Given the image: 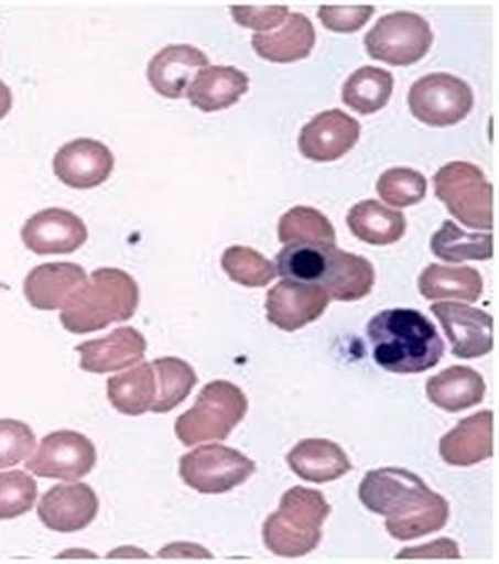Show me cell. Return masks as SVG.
<instances>
[{
	"label": "cell",
	"mask_w": 499,
	"mask_h": 564,
	"mask_svg": "<svg viewBox=\"0 0 499 564\" xmlns=\"http://www.w3.org/2000/svg\"><path fill=\"white\" fill-rule=\"evenodd\" d=\"M359 499L372 513L386 517V528L398 541H413L445 528L449 505L414 473L401 468L369 471L359 486Z\"/></svg>",
	"instance_id": "obj_1"
},
{
	"label": "cell",
	"mask_w": 499,
	"mask_h": 564,
	"mask_svg": "<svg viewBox=\"0 0 499 564\" xmlns=\"http://www.w3.org/2000/svg\"><path fill=\"white\" fill-rule=\"evenodd\" d=\"M368 337L376 364L397 375L435 368L445 354L437 327L417 310L380 312L369 322Z\"/></svg>",
	"instance_id": "obj_2"
},
{
	"label": "cell",
	"mask_w": 499,
	"mask_h": 564,
	"mask_svg": "<svg viewBox=\"0 0 499 564\" xmlns=\"http://www.w3.org/2000/svg\"><path fill=\"white\" fill-rule=\"evenodd\" d=\"M139 299L134 278L117 268H99L62 310V326L73 334H87L128 322L138 310Z\"/></svg>",
	"instance_id": "obj_3"
},
{
	"label": "cell",
	"mask_w": 499,
	"mask_h": 564,
	"mask_svg": "<svg viewBox=\"0 0 499 564\" xmlns=\"http://www.w3.org/2000/svg\"><path fill=\"white\" fill-rule=\"evenodd\" d=\"M330 510L319 490L292 487L282 497L279 510L264 522V545L274 555L285 558L313 552L323 539L321 528Z\"/></svg>",
	"instance_id": "obj_4"
},
{
	"label": "cell",
	"mask_w": 499,
	"mask_h": 564,
	"mask_svg": "<svg viewBox=\"0 0 499 564\" xmlns=\"http://www.w3.org/2000/svg\"><path fill=\"white\" fill-rule=\"evenodd\" d=\"M246 393L228 381H213L198 393L197 402L176 420L177 438L187 447L208 441H225L246 417Z\"/></svg>",
	"instance_id": "obj_5"
},
{
	"label": "cell",
	"mask_w": 499,
	"mask_h": 564,
	"mask_svg": "<svg viewBox=\"0 0 499 564\" xmlns=\"http://www.w3.org/2000/svg\"><path fill=\"white\" fill-rule=\"evenodd\" d=\"M435 196L449 214L473 229L493 228V187L479 166L452 162L434 176Z\"/></svg>",
	"instance_id": "obj_6"
},
{
	"label": "cell",
	"mask_w": 499,
	"mask_h": 564,
	"mask_svg": "<svg viewBox=\"0 0 499 564\" xmlns=\"http://www.w3.org/2000/svg\"><path fill=\"white\" fill-rule=\"evenodd\" d=\"M434 33L427 20L417 13L395 12L382 17L366 34L369 57L393 66H410L427 55Z\"/></svg>",
	"instance_id": "obj_7"
},
{
	"label": "cell",
	"mask_w": 499,
	"mask_h": 564,
	"mask_svg": "<svg viewBox=\"0 0 499 564\" xmlns=\"http://www.w3.org/2000/svg\"><path fill=\"white\" fill-rule=\"evenodd\" d=\"M411 113L422 123L446 128L459 123L474 107V93L466 82L448 73H431L417 79L408 94Z\"/></svg>",
	"instance_id": "obj_8"
},
{
	"label": "cell",
	"mask_w": 499,
	"mask_h": 564,
	"mask_svg": "<svg viewBox=\"0 0 499 564\" xmlns=\"http://www.w3.org/2000/svg\"><path fill=\"white\" fill-rule=\"evenodd\" d=\"M257 465L225 445H205L184 455L180 475L184 482L200 494H225L249 480Z\"/></svg>",
	"instance_id": "obj_9"
},
{
	"label": "cell",
	"mask_w": 499,
	"mask_h": 564,
	"mask_svg": "<svg viewBox=\"0 0 499 564\" xmlns=\"http://www.w3.org/2000/svg\"><path fill=\"white\" fill-rule=\"evenodd\" d=\"M96 463V447L86 435L57 431L42 438L36 454L24 465L40 478L73 482L89 475Z\"/></svg>",
	"instance_id": "obj_10"
},
{
	"label": "cell",
	"mask_w": 499,
	"mask_h": 564,
	"mask_svg": "<svg viewBox=\"0 0 499 564\" xmlns=\"http://www.w3.org/2000/svg\"><path fill=\"white\" fill-rule=\"evenodd\" d=\"M431 312L442 323L455 357L473 360L493 350V318L484 310L438 302L431 306Z\"/></svg>",
	"instance_id": "obj_11"
},
{
	"label": "cell",
	"mask_w": 499,
	"mask_h": 564,
	"mask_svg": "<svg viewBox=\"0 0 499 564\" xmlns=\"http://www.w3.org/2000/svg\"><path fill=\"white\" fill-rule=\"evenodd\" d=\"M89 238L78 215L63 208H45L24 223L21 239L37 256H63L82 249Z\"/></svg>",
	"instance_id": "obj_12"
},
{
	"label": "cell",
	"mask_w": 499,
	"mask_h": 564,
	"mask_svg": "<svg viewBox=\"0 0 499 564\" xmlns=\"http://www.w3.org/2000/svg\"><path fill=\"white\" fill-rule=\"evenodd\" d=\"M330 297L323 288L282 280L268 292L267 318L279 329H302L324 315Z\"/></svg>",
	"instance_id": "obj_13"
},
{
	"label": "cell",
	"mask_w": 499,
	"mask_h": 564,
	"mask_svg": "<svg viewBox=\"0 0 499 564\" xmlns=\"http://www.w3.org/2000/svg\"><path fill=\"white\" fill-rule=\"evenodd\" d=\"M115 156L102 142L75 139L55 153L54 173L73 189H93L110 177Z\"/></svg>",
	"instance_id": "obj_14"
},
{
	"label": "cell",
	"mask_w": 499,
	"mask_h": 564,
	"mask_svg": "<svg viewBox=\"0 0 499 564\" xmlns=\"http://www.w3.org/2000/svg\"><path fill=\"white\" fill-rule=\"evenodd\" d=\"M361 128L345 111L335 109L316 115L300 132V152L314 162H334L351 151Z\"/></svg>",
	"instance_id": "obj_15"
},
{
	"label": "cell",
	"mask_w": 499,
	"mask_h": 564,
	"mask_svg": "<svg viewBox=\"0 0 499 564\" xmlns=\"http://www.w3.org/2000/svg\"><path fill=\"white\" fill-rule=\"evenodd\" d=\"M99 513V499L83 482L58 484L40 501L37 517L45 528L57 532H76L87 528Z\"/></svg>",
	"instance_id": "obj_16"
},
{
	"label": "cell",
	"mask_w": 499,
	"mask_h": 564,
	"mask_svg": "<svg viewBox=\"0 0 499 564\" xmlns=\"http://www.w3.org/2000/svg\"><path fill=\"white\" fill-rule=\"evenodd\" d=\"M376 273L371 261L356 253L327 246L317 285L329 294L330 301L355 302L371 294Z\"/></svg>",
	"instance_id": "obj_17"
},
{
	"label": "cell",
	"mask_w": 499,
	"mask_h": 564,
	"mask_svg": "<svg viewBox=\"0 0 499 564\" xmlns=\"http://www.w3.org/2000/svg\"><path fill=\"white\" fill-rule=\"evenodd\" d=\"M82 355V369L94 375L121 371L144 358L145 337L134 327H118L100 339L87 340L75 348Z\"/></svg>",
	"instance_id": "obj_18"
},
{
	"label": "cell",
	"mask_w": 499,
	"mask_h": 564,
	"mask_svg": "<svg viewBox=\"0 0 499 564\" xmlns=\"http://www.w3.org/2000/svg\"><path fill=\"white\" fill-rule=\"evenodd\" d=\"M86 280L87 273L79 264L45 263L28 274L23 292L34 308L63 310Z\"/></svg>",
	"instance_id": "obj_19"
},
{
	"label": "cell",
	"mask_w": 499,
	"mask_h": 564,
	"mask_svg": "<svg viewBox=\"0 0 499 564\" xmlns=\"http://www.w3.org/2000/svg\"><path fill=\"white\" fill-rule=\"evenodd\" d=\"M209 61L200 48L188 44L166 45L150 61L147 68L150 86L167 99H181L195 69L205 68Z\"/></svg>",
	"instance_id": "obj_20"
},
{
	"label": "cell",
	"mask_w": 499,
	"mask_h": 564,
	"mask_svg": "<svg viewBox=\"0 0 499 564\" xmlns=\"http://www.w3.org/2000/svg\"><path fill=\"white\" fill-rule=\"evenodd\" d=\"M440 455L452 466H474L493 456V413L464 417L455 430L443 435Z\"/></svg>",
	"instance_id": "obj_21"
},
{
	"label": "cell",
	"mask_w": 499,
	"mask_h": 564,
	"mask_svg": "<svg viewBox=\"0 0 499 564\" xmlns=\"http://www.w3.org/2000/svg\"><path fill=\"white\" fill-rule=\"evenodd\" d=\"M249 76L234 66H205L187 87L192 106L205 113L229 109L249 90Z\"/></svg>",
	"instance_id": "obj_22"
},
{
	"label": "cell",
	"mask_w": 499,
	"mask_h": 564,
	"mask_svg": "<svg viewBox=\"0 0 499 564\" xmlns=\"http://www.w3.org/2000/svg\"><path fill=\"white\" fill-rule=\"evenodd\" d=\"M288 463L299 478L324 484L351 471L350 458L340 445L327 438H306L292 448Z\"/></svg>",
	"instance_id": "obj_23"
},
{
	"label": "cell",
	"mask_w": 499,
	"mask_h": 564,
	"mask_svg": "<svg viewBox=\"0 0 499 564\" xmlns=\"http://www.w3.org/2000/svg\"><path fill=\"white\" fill-rule=\"evenodd\" d=\"M316 43L313 23L303 13H292L281 30L271 34H254V52L272 64H292L312 54Z\"/></svg>",
	"instance_id": "obj_24"
},
{
	"label": "cell",
	"mask_w": 499,
	"mask_h": 564,
	"mask_svg": "<svg viewBox=\"0 0 499 564\" xmlns=\"http://www.w3.org/2000/svg\"><path fill=\"white\" fill-rule=\"evenodd\" d=\"M484 378L476 369L452 367L432 376L427 381L429 400L449 413L463 412L479 405L485 397Z\"/></svg>",
	"instance_id": "obj_25"
},
{
	"label": "cell",
	"mask_w": 499,
	"mask_h": 564,
	"mask_svg": "<svg viewBox=\"0 0 499 564\" xmlns=\"http://www.w3.org/2000/svg\"><path fill=\"white\" fill-rule=\"evenodd\" d=\"M351 232L371 246H390L406 232V218L377 200H365L351 208L347 218Z\"/></svg>",
	"instance_id": "obj_26"
},
{
	"label": "cell",
	"mask_w": 499,
	"mask_h": 564,
	"mask_svg": "<svg viewBox=\"0 0 499 564\" xmlns=\"http://www.w3.org/2000/svg\"><path fill=\"white\" fill-rule=\"evenodd\" d=\"M107 395L111 405L129 416H139L152 410L156 399V375L152 364L111 376L107 382Z\"/></svg>",
	"instance_id": "obj_27"
},
{
	"label": "cell",
	"mask_w": 499,
	"mask_h": 564,
	"mask_svg": "<svg viewBox=\"0 0 499 564\" xmlns=\"http://www.w3.org/2000/svg\"><path fill=\"white\" fill-rule=\"evenodd\" d=\"M419 291L429 301L440 299H459L464 302H477L484 291L480 273L470 267H443L432 263L419 276Z\"/></svg>",
	"instance_id": "obj_28"
},
{
	"label": "cell",
	"mask_w": 499,
	"mask_h": 564,
	"mask_svg": "<svg viewBox=\"0 0 499 564\" xmlns=\"http://www.w3.org/2000/svg\"><path fill=\"white\" fill-rule=\"evenodd\" d=\"M393 75L376 66H362L356 69L341 89L345 106L361 115H371L382 110L389 104L393 93Z\"/></svg>",
	"instance_id": "obj_29"
},
{
	"label": "cell",
	"mask_w": 499,
	"mask_h": 564,
	"mask_svg": "<svg viewBox=\"0 0 499 564\" xmlns=\"http://www.w3.org/2000/svg\"><path fill=\"white\" fill-rule=\"evenodd\" d=\"M431 249L435 257L448 263L466 260H490L493 257V238L488 232H464L452 219L432 236Z\"/></svg>",
	"instance_id": "obj_30"
},
{
	"label": "cell",
	"mask_w": 499,
	"mask_h": 564,
	"mask_svg": "<svg viewBox=\"0 0 499 564\" xmlns=\"http://www.w3.org/2000/svg\"><path fill=\"white\" fill-rule=\"evenodd\" d=\"M156 375V399L153 413H167L187 399L188 393L197 384L198 378L194 368L176 357L159 358L153 361Z\"/></svg>",
	"instance_id": "obj_31"
},
{
	"label": "cell",
	"mask_w": 499,
	"mask_h": 564,
	"mask_svg": "<svg viewBox=\"0 0 499 564\" xmlns=\"http://www.w3.org/2000/svg\"><path fill=\"white\" fill-rule=\"evenodd\" d=\"M279 240L312 246H335V229L326 215L310 207H295L279 221Z\"/></svg>",
	"instance_id": "obj_32"
},
{
	"label": "cell",
	"mask_w": 499,
	"mask_h": 564,
	"mask_svg": "<svg viewBox=\"0 0 499 564\" xmlns=\"http://www.w3.org/2000/svg\"><path fill=\"white\" fill-rule=\"evenodd\" d=\"M221 264L230 280L246 288H267L278 276L274 263L250 247H229Z\"/></svg>",
	"instance_id": "obj_33"
},
{
	"label": "cell",
	"mask_w": 499,
	"mask_h": 564,
	"mask_svg": "<svg viewBox=\"0 0 499 564\" xmlns=\"http://www.w3.org/2000/svg\"><path fill=\"white\" fill-rule=\"evenodd\" d=\"M377 193L387 204L406 208L419 204L425 197L427 181L416 170H387L377 181Z\"/></svg>",
	"instance_id": "obj_34"
},
{
	"label": "cell",
	"mask_w": 499,
	"mask_h": 564,
	"mask_svg": "<svg viewBox=\"0 0 499 564\" xmlns=\"http://www.w3.org/2000/svg\"><path fill=\"white\" fill-rule=\"evenodd\" d=\"M36 499V480L26 473H0V520H13L28 513Z\"/></svg>",
	"instance_id": "obj_35"
},
{
	"label": "cell",
	"mask_w": 499,
	"mask_h": 564,
	"mask_svg": "<svg viewBox=\"0 0 499 564\" xmlns=\"http://www.w3.org/2000/svg\"><path fill=\"white\" fill-rule=\"evenodd\" d=\"M36 448V435L28 424L0 420V469L24 462Z\"/></svg>",
	"instance_id": "obj_36"
},
{
	"label": "cell",
	"mask_w": 499,
	"mask_h": 564,
	"mask_svg": "<svg viewBox=\"0 0 499 564\" xmlns=\"http://www.w3.org/2000/svg\"><path fill=\"white\" fill-rule=\"evenodd\" d=\"M375 15V7L371 6H323L317 12L321 22L327 30L335 33H356Z\"/></svg>",
	"instance_id": "obj_37"
},
{
	"label": "cell",
	"mask_w": 499,
	"mask_h": 564,
	"mask_svg": "<svg viewBox=\"0 0 499 564\" xmlns=\"http://www.w3.org/2000/svg\"><path fill=\"white\" fill-rule=\"evenodd\" d=\"M234 20L243 28L254 31H268L281 26L289 17V7L284 6H234L230 9Z\"/></svg>",
	"instance_id": "obj_38"
},
{
	"label": "cell",
	"mask_w": 499,
	"mask_h": 564,
	"mask_svg": "<svg viewBox=\"0 0 499 564\" xmlns=\"http://www.w3.org/2000/svg\"><path fill=\"white\" fill-rule=\"evenodd\" d=\"M425 556H427V558L429 556H432V558H437V556H445V558H459L460 553L456 542L443 538L440 539V541L429 543V545L416 546V549H404L397 558H425Z\"/></svg>",
	"instance_id": "obj_39"
},
{
	"label": "cell",
	"mask_w": 499,
	"mask_h": 564,
	"mask_svg": "<svg viewBox=\"0 0 499 564\" xmlns=\"http://www.w3.org/2000/svg\"><path fill=\"white\" fill-rule=\"evenodd\" d=\"M13 106V96L10 87L6 85V83L0 82V120L9 115V111L12 110Z\"/></svg>",
	"instance_id": "obj_40"
}]
</instances>
